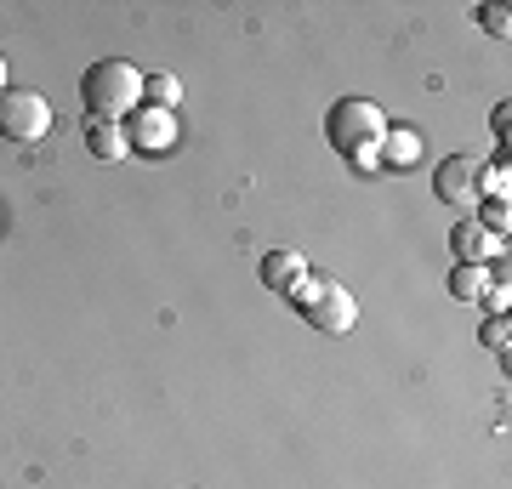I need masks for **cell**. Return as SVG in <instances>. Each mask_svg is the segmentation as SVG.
<instances>
[{
	"instance_id": "obj_1",
	"label": "cell",
	"mask_w": 512,
	"mask_h": 489,
	"mask_svg": "<svg viewBox=\"0 0 512 489\" xmlns=\"http://www.w3.org/2000/svg\"><path fill=\"white\" fill-rule=\"evenodd\" d=\"M382 131H387V114L376 109V103H365V97H342V103L330 109V120H325V137L342 148L353 165H376Z\"/></svg>"
},
{
	"instance_id": "obj_2",
	"label": "cell",
	"mask_w": 512,
	"mask_h": 489,
	"mask_svg": "<svg viewBox=\"0 0 512 489\" xmlns=\"http://www.w3.org/2000/svg\"><path fill=\"white\" fill-rule=\"evenodd\" d=\"M80 97H86V114L120 120V114H131L137 103H143V74L131 69V63H120V57H103V63H92V69H86Z\"/></svg>"
},
{
	"instance_id": "obj_3",
	"label": "cell",
	"mask_w": 512,
	"mask_h": 489,
	"mask_svg": "<svg viewBox=\"0 0 512 489\" xmlns=\"http://www.w3.org/2000/svg\"><path fill=\"white\" fill-rule=\"evenodd\" d=\"M0 131L18 137V143H35V137L52 131V103L29 86H6L0 91Z\"/></svg>"
},
{
	"instance_id": "obj_4",
	"label": "cell",
	"mask_w": 512,
	"mask_h": 489,
	"mask_svg": "<svg viewBox=\"0 0 512 489\" xmlns=\"http://www.w3.org/2000/svg\"><path fill=\"white\" fill-rule=\"evenodd\" d=\"M308 325L313 330H330V336H342V330H353V319H359V308H353V296L342 285H319L308 290Z\"/></svg>"
},
{
	"instance_id": "obj_5",
	"label": "cell",
	"mask_w": 512,
	"mask_h": 489,
	"mask_svg": "<svg viewBox=\"0 0 512 489\" xmlns=\"http://www.w3.org/2000/svg\"><path fill=\"white\" fill-rule=\"evenodd\" d=\"M433 194H439L444 205H473L478 200V160H467V154H450V160L433 171Z\"/></svg>"
},
{
	"instance_id": "obj_6",
	"label": "cell",
	"mask_w": 512,
	"mask_h": 489,
	"mask_svg": "<svg viewBox=\"0 0 512 489\" xmlns=\"http://www.w3.org/2000/svg\"><path fill=\"white\" fill-rule=\"evenodd\" d=\"M86 148L97 160H126L131 154V137L120 120H103V114H86Z\"/></svg>"
},
{
	"instance_id": "obj_7",
	"label": "cell",
	"mask_w": 512,
	"mask_h": 489,
	"mask_svg": "<svg viewBox=\"0 0 512 489\" xmlns=\"http://www.w3.org/2000/svg\"><path fill=\"white\" fill-rule=\"evenodd\" d=\"M450 251H456L461 262H478V268H484V262H490V256L501 251V239L484 234L478 222H456V234H450Z\"/></svg>"
},
{
	"instance_id": "obj_8",
	"label": "cell",
	"mask_w": 512,
	"mask_h": 489,
	"mask_svg": "<svg viewBox=\"0 0 512 489\" xmlns=\"http://www.w3.org/2000/svg\"><path fill=\"white\" fill-rule=\"evenodd\" d=\"M262 279H268L274 290H302L308 268H302V256H296V251H268V256H262Z\"/></svg>"
},
{
	"instance_id": "obj_9",
	"label": "cell",
	"mask_w": 512,
	"mask_h": 489,
	"mask_svg": "<svg viewBox=\"0 0 512 489\" xmlns=\"http://www.w3.org/2000/svg\"><path fill=\"white\" fill-rule=\"evenodd\" d=\"M376 160H387V165H416V160H421V131L387 126V131H382V148H376Z\"/></svg>"
},
{
	"instance_id": "obj_10",
	"label": "cell",
	"mask_w": 512,
	"mask_h": 489,
	"mask_svg": "<svg viewBox=\"0 0 512 489\" xmlns=\"http://www.w3.org/2000/svg\"><path fill=\"white\" fill-rule=\"evenodd\" d=\"M484 290H490V268H478V262H456V273H450V296L478 302Z\"/></svg>"
},
{
	"instance_id": "obj_11",
	"label": "cell",
	"mask_w": 512,
	"mask_h": 489,
	"mask_svg": "<svg viewBox=\"0 0 512 489\" xmlns=\"http://www.w3.org/2000/svg\"><path fill=\"white\" fill-rule=\"evenodd\" d=\"M126 137H137V143H148V148H165V143H171V114H165V109H143Z\"/></svg>"
},
{
	"instance_id": "obj_12",
	"label": "cell",
	"mask_w": 512,
	"mask_h": 489,
	"mask_svg": "<svg viewBox=\"0 0 512 489\" xmlns=\"http://www.w3.org/2000/svg\"><path fill=\"white\" fill-rule=\"evenodd\" d=\"M143 97H148V109H177V97H183V80L177 74H143Z\"/></svg>"
},
{
	"instance_id": "obj_13",
	"label": "cell",
	"mask_w": 512,
	"mask_h": 489,
	"mask_svg": "<svg viewBox=\"0 0 512 489\" xmlns=\"http://www.w3.org/2000/svg\"><path fill=\"white\" fill-rule=\"evenodd\" d=\"M478 188H484L490 200H507V188H512V171H507V160H495V165H478Z\"/></svg>"
},
{
	"instance_id": "obj_14",
	"label": "cell",
	"mask_w": 512,
	"mask_h": 489,
	"mask_svg": "<svg viewBox=\"0 0 512 489\" xmlns=\"http://www.w3.org/2000/svg\"><path fill=\"white\" fill-rule=\"evenodd\" d=\"M507 336H512L507 313H490V319H484V330H478V342L490 347V353H501V347H507Z\"/></svg>"
},
{
	"instance_id": "obj_15",
	"label": "cell",
	"mask_w": 512,
	"mask_h": 489,
	"mask_svg": "<svg viewBox=\"0 0 512 489\" xmlns=\"http://www.w3.org/2000/svg\"><path fill=\"white\" fill-rule=\"evenodd\" d=\"M507 200H490L484 205V217H478V228H484V234H495V239H507Z\"/></svg>"
},
{
	"instance_id": "obj_16",
	"label": "cell",
	"mask_w": 512,
	"mask_h": 489,
	"mask_svg": "<svg viewBox=\"0 0 512 489\" xmlns=\"http://www.w3.org/2000/svg\"><path fill=\"white\" fill-rule=\"evenodd\" d=\"M478 23H484V29H490L495 40H507V29H512V12H507V6H478Z\"/></svg>"
},
{
	"instance_id": "obj_17",
	"label": "cell",
	"mask_w": 512,
	"mask_h": 489,
	"mask_svg": "<svg viewBox=\"0 0 512 489\" xmlns=\"http://www.w3.org/2000/svg\"><path fill=\"white\" fill-rule=\"evenodd\" d=\"M507 120H512V109H507V103H495V114H490V131L501 137V143H507Z\"/></svg>"
},
{
	"instance_id": "obj_18",
	"label": "cell",
	"mask_w": 512,
	"mask_h": 489,
	"mask_svg": "<svg viewBox=\"0 0 512 489\" xmlns=\"http://www.w3.org/2000/svg\"><path fill=\"white\" fill-rule=\"evenodd\" d=\"M0 91H6V57H0Z\"/></svg>"
}]
</instances>
